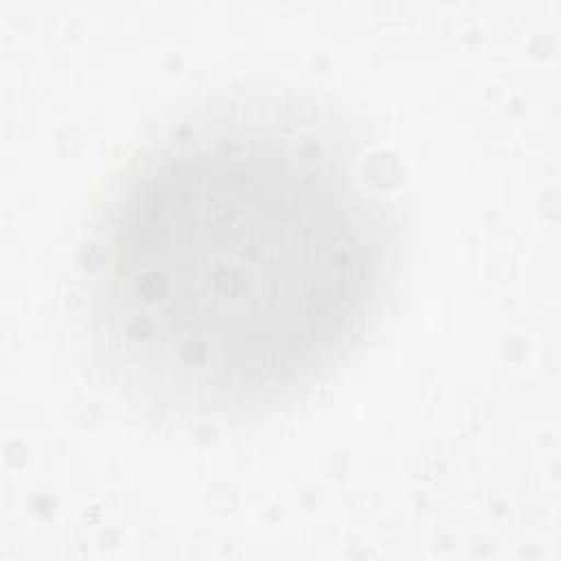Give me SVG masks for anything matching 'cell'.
<instances>
[{
    "label": "cell",
    "mask_w": 561,
    "mask_h": 561,
    "mask_svg": "<svg viewBox=\"0 0 561 561\" xmlns=\"http://www.w3.org/2000/svg\"><path fill=\"white\" fill-rule=\"evenodd\" d=\"M386 210L331 125L276 101L199 112L140 153L83 263L112 373L188 416L313 383L377 316Z\"/></svg>",
    "instance_id": "obj_1"
}]
</instances>
